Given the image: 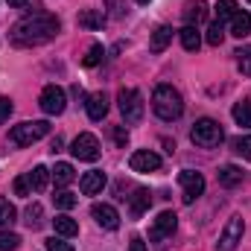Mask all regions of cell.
Here are the masks:
<instances>
[{
  "label": "cell",
  "instance_id": "6da1fadb",
  "mask_svg": "<svg viewBox=\"0 0 251 251\" xmlns=\"http://www.w3.org/2000/svg\"><path fill=\"white\" fill-rule=\"evenodd\" d=\"M62 24L56 15H47V12H38V15H29L24 21H18L12 26V41L18 47H38V44H47L59 35Z\"/></svg>",
  "mask_w": 251,
  "mask_h": 251
},
{
  "label": "cell",
  "instance_id": "7a4b0ae2",
  "mask_svg": "<svg viewBox=\"0 0 251 251\" xmlns=\"http://www.w3.org/2000/svg\"><path fill=\"white\" fill-rule=\"evenodd\" d=\"M152 111L164 123H173V120H178L184 114V100L173 85H158L155 94H152Z\"/></svg>",
  "mask_w": 251,
  "mask_h": 251
},
{
  "label": "cell",
  "instance_id": "3957f363",
  "mask_svg": "<svg viewBox=\"0 0 251 251\" xmlns=\"http://www.w3.org/2000/svg\"><path fill=\"white\" fill-rule=\"evenodd\" d=\"M222 137H225V131H222V126L216 123L213 117H201V120H196V126L190 128V140H193L196 146H201V149L219 146Z\"/></svg>",
  "mask_w": 251,
  "mask_h": 251
},
{
  "label": "cell",
  "instance_id": "277c9868",
  "mask_svg": "<svg viewBox=\"0 0 251 251\" xmlns=\"http://www.w3.org/2000/svg\"><path fill=\"white\" fill-rule=\"evenodd\" d=\"M50 134V123L47 120H32V123H21V126H12L9 131V140L15 146H32L35 140L47 137Z\"/></svg>",
  "mask_w": 251,
  "mask_h": 251
},
{
  "label": "cell",
  "instance_id": "5b68a950",
  "mask_svg": "<svg viewBox=\"0 0 251 251\" xmlns=\"http://www.w3.org/2000/svg\"><path fill=\"white\" fill-rule=\"evenodd\" d=\"M117 102H120V114L126 117V123H140L143 120V97H140V91L123 88L117 94Z\"/></svg>",
  "mask_w": 251,
  "mask_h": 251
},
{
  "label": "cell",
  "instance_id": "8992f818",
  "mask_svg": "<svg viewBox=\"0 0 251 251\" xmlns=\"http://www.w3.org/2000/svg\"><path fill=\"white\" fill-rule=\"evenodd\" d=\"M38 105H41V111L50 114V117L62 114L64 108H67V94H64V88H59V85H47V88L41 91V97H38Z\"/></svg>",
  "mask_w": 251,
  "mask_h": 251
},
{
  "label": "cell",
  "instance_id": "52a82bcc",
  "mask_svg": "<svg viewBox=\"0 0 251 251\" xmlns=\"http://www.w3.org/2000/svg\"><path fill=\"white\" fill-rule=\"evenodd\" d=\"M243 231H246L243 216H231L228 225H225V231H222V237H219V243H216V249L219 251H234L240 246V240H243Z\"/></svg>",
  "mask_w": 251,
  "mask_h": 251
},
{
  "label": "cell",
  "instance_id": "ba28073f",
  "mask_svg": "<svg viewBox=\"0 0 251 251\" xmlns=\"http://www.w3.org/2000/svg\"><path fill=\"white\" fill-rule=\"evenodd\" d=\"M70 152H73V158H79V161H97V158H100V140H97L91 131H85V134H79V137L70 143Z\"/></svg>",
  "mask_w": 251,
  "mask_h": 251
},
{
  "label": "cell",
  "instance_id": "9c48e42d",
  "mask_svg": "<svg viewBox=\"0 0 251 251\" xmlns=\"http://www.w3.org/2000/svg\"><path fill=\"white\" fill-rule=\"evenodd\" d=\"M176 225H178V216H176L173 210H164V213L155 219V225H152V231H149V240H152V243H161V240L173 237V234H176Z\"/></svg>",
  "mask_w": 251,
  "mask_h": 251
},
{
  "label": "cell",
  "instance_id": "30bf717a",
  "mask_svg": "<svg viewBox=\"0 0 251 251\" xmlns=\"http://www.w3.org/2000/svg\"><path fill=\"white\" fill-rule=\"evenodd\" d=\"M178 181H181V190H184V201L193 204L201 193H204V178H201V173H193V170H184L181 176H178Z\"/></svg>",
  "mask_w": 251,
  "mask_h": 251
},
{
  "label": "cell",
  "instance_id": "8fae6325",
  "mask_svg": "<svg viewBox=\"0 0 251 251\" xmlns=\"http://www.w3.org/2000/svg\"><path fill=\"white\" fill-rule=\"evenodd\" d=\"M91 216H94V219H97V225H100V228H105V231H117V228H120V213H117L111 204L97 201V204L91 207Z\"/></svg>",
  "mask_w": 251,
  "mask_h": 251
},
{
  "label": "cell",
  "instance_id": "7c38bea8",
  "mask_svg": "<svg viewBox=\"0 0 251 251\" xmlns=\"http://www.w3.org/2000/svg\"><path fill=\"white\" fill-rule=\"evenodd\" d=\"M128 167H131L134 173H155V170L161 167V158H158L155 152H149V149H137V152H131Z\"/></svg>",
  "mask_w": 251,
  "mask_h": 251
},
{
  "label": "cell",
  "instance_id": "4fadbf2b",
  "mask_svg": "<svg viewBox=\"0 0 251 251\" xmlns=\"http://www.w3.org/2000/svg\"><path fill=\"white\" fill-rule=\"evenodd\" d=\"M79 187H82L85 196H97V193H102V187H105V173H100V170L85 173L82 181H79Z\"/></svg>",
  "mask_w": 251,
  "mask_h": 251
},
{
  "label": "cell",
  "instance_id": "5bb4252c",
  "mask_svg": "<svg viewBox=\"0 0 251 251\" xmlns=\"http://www.w3.org/2000/svg\"><path fill=\"white\" fill-rule=\"evenodd\" d=\"M85 108H88V117H91L94 123H100V120L108 114V100H105V94H91L88 102H85Z\"/></svg>",
  "mask_w": 251,
  "mask_h": 251
},
{
  "label": "cell",
  "instance_id": "9a60e30c",
  "mask_svg": "<svg viewBox=\"0 0 251 251\" xmlns=\"http://www.w3.org/2000/svg\"><path fill=\"white\" fill-rule=\"evenodd\" d=\"M204 18H207V3H204V0H190L187 6H184V21H187V26H199Z\"/></svg>",
  "mask_w": 251,
  "mask_h": 251
},
{
  "label": "cell",
  "instance_id": "2e32d148",
  "mask_svg": "<svg viewBox=\"0 0 251 251\" xmlns=\"http://www.w3.org/2000/svg\"><path fill=\"white\" fill-rule=\"evenodd\" d=\"M170 41H173V26H158V29L152 32V41H149V50H152V53H164Z\"/></svg>",
  "mask_w": 251,
  "mask_h": 251
},
{
  "label": "cell",
  "instance_id": "e0dca14e",
  "mask_svg": "<svg viewBox=\"0 0 251 251\" xmlns=\"http://www.w3.org/2000/svg\"><path fill=\"white\" fill-rule=\"evenodd\" d=\"M219 184H222V187H237V184H243V170L234 167V164H225V167L219 170Z\"/></svg>",
  "mask_w": 251,
  "mask_h": 251
},
{
  "label": "cell",
  "instance_id": "ac0fdd59",
  "mask_svg": "<svg viewBox=\"0 0 251 251\" xmlns=\"http://www.w3.org/2000/svg\"><path fill=\"white\" fill-rule=\"evenodd\" d=\"M102 24H105V15L102 12H97V9L79 12V26H85V29H102Z\"/></svg>",
  "mask_w": 251,
  "mask_h": 251
},
{
  "label": "cell",
  "instance_id": "d6986e66",
  "mask_svg": "<svg viewBox=\"0 0 251 251\" xmlns=\"http://www.w3.org/2000/svg\"><path fill=\"white\" fill-rule=\"evenodd\" d=\"M249 32H251V15L249 12H237V15L231 18V35L246 38Z\"/></svg>",
  "mask_w": 251,
  "mask_h": 251
},
{
  "label": "cell",
  "instance_id": "ffe728a7",
  "mask_svg": "<svg viewBox=\"0 0 251 251\" xmlns=\"http://www.w3.org/2000/svg\"><path fill=\"white\" fill-rule=\"evenodd\" d=\"M53 228H56V234H59V237H64V240H67V237H76V234H79V225H76V222H73L70 216H64V213L53 219Z\"/></svg>",
  "mask_w": 251,
  "mask_h": 251
},
{
  "label": "cell",
  "instance_id": "44dd1931",
  "mask_svg": "<svg viewBox=\"0 0 251 251\" xmlns=\"http://www.w3.org/2000/svg\"><path fill=\"white\" fill-rule=\"evenodd\" d=\"M178 35H181V44H184V50H187V53H196V50L201 47V35H199V26H184Z\"/></svg>",
  "mask_w": 251,
  "mask_h": 251
},
{
  "label": "cell",
  "instance_id": "7402d4cb",
  "mask_svg": "<svg viewBox=\"0 0 251 251\" xmlns=\"http://www.w3.org/2000/svg\"><path fill=\"white\" fill-rule=\"evenodd\" d=\"M26 178H29V187L35 190V193H44L47 190V181H50V170L47 167H35Z\"/></svg>",
  "mask_w": 251,
  "mask_h": 251
},
{
  "label": "cell",
  "instance_id": "603a6c76",
  "mask_svg": "<svg viewBox=\"0 0 251 251\" xmlns=\"http://www.w3.org/2000/svg\"><path fill=\"white\" fill-rule=\"evenodd\" d=\"M24 216H26L24 222H26V225H29L32 231H38V228L44 225V207H41L38 201H32V204L26 207V213H24Z\"/></svg>",
  "mask_w": 251,
  "mask_h": 251
},
{
  "label": "cell",
  "instance_id": "cb8c5ba5",
  "mask_svg": "<svg viewBox=\"0 0 251 251\" xmlns=\"http://www.w3.org/2000/svg\"><path fill=\"white\" fill-rule=\"evenodd\" d=\"M50 176H53L56 187H67V184L76 178V173H73V167H70V164H56V170H53Z\"/></svg>",
  "mask_w": 251,
  "mask_h": 251
},
{
  "label": "cell",
  "instance_id": "d4e9b609",
  "mask_svg": "<svg viewBox=\"0 0 251 251\" xmlns=\"http://www.w3.org/2000/svg\"><path fill=\"white\" fill-rule=\"evenodd\" d=\"M149 204H152L149 190H134V196H131V213H134V216H140Z\"/></svg>",
  "mask_w": 251,
  "mask_h": 251
},
{
  "label": "cell",
  "instance_id": "484cf974",
  "mask_svg": "<svg viewBox=\"0 0 251 251\" xmlns=\"http://www.w3.org/2000/svg\"><path fill=\"white\" fill-rule=\"evenodd\" d=\"M213 9H216V21H219V24H222V21H231V18L240 12V9H237V0H219Z\"/></svg>",
  "mask_w": 251,
  "mask_h": 251
},
{
  "label": "cell",
  "instance_id": "4316f807",
  "mask_svg": "<svg viewBox=\"0 0 251 251\" xmlns=\"http://www.w3.org/2000/svg\"><path fill=\"white\" fill-rule=\"evenodd\" d=\"M102 59H105V47H102V44H91L88 53L82 56V64H85V67H97Z\"/></svg>",
  "mask_w": 251,
  "mask_h": 251
},
{
  "label": "cell",
  "instance_id": "83f0119b",
  "mask_svg": "<svg viewBox=\"0 0 251 251\" xmlns=\"http://www.w3.org/2000/svg\"><path fill=\"white\" fill-rule=\"evenodd\" d=\"M15 219H18L15 204H9V199H3V196H0V228H9Z\"/></svg>",
  "mask_w": 251,
  "mask_h": 251
},
{
  "label": "cell",
  "instance_id": "f1b7e54d",
  "mask_svg": "<svg viewBox=\"0 0 251 251\" xmlns=\"http://www.w3.org/2000/svg\"><path fill=\"white\" fill-rule=\"evenodd\" d=\"M234 120L240 126H246V128H251V100H243V102L234 105Z\"/></svg>",
  "mask_w": 251,
  "mask_h": 251
},
{
  "label": "cell",
  "instance_id": "f546056e",
  "mask_svg": "<svg viewBox=\"0 0 251 251\" xmlns=\"http://www.w3.org/2000/svg\"><path fill=\"white\" fill-rule=\"evenodd\" d=\"M222 41H225V29H222L219 21H213V24L207 26V44H210V47H219Z\"/></svg>",
  "mask_w": 251,
  "mask_h": 251
},
{
  "label": "cell",
  "instance_id": "4dcf8cb0",
  "mask_svg": "<svg viewBox=\"0 0 251 251\" xmlns=\"http://www.w3.org/2000/svg\"><path fill=\"white\" fill-rule=\"evenodd\" d=\"M21 246V237L12 231H0V251H15Z\"/></svg>",
  "mask_w": 251,
  "mask_h": 251
},
{
  "label": "cell",
  "instance_id": "1f68e13d",
  "mask_svg": "<svg viewBox=\"0 0 251 251\" xmlns=\"http://www.w3.org/2000/svg\"><path fill=\"white\" fill-rule=\"evenodd\" d=\"M237 67H240L243 76H251V47H243L237 53Z\"/></svg>",
  "mask_w": 251,
  "mask_h": 251
},
{
  "label": "cell",
  "instance_id": "d6a6232c",
  "mask_svg": "<svg viewBox=\"0 0 251 251\" xmlns=\"http://www.w3.org/2000/svg\"><path fill=\"white\" fill-rule=\"evenodd\" d=\"M53 199H56V207H62V210H70V207L76 204V196H73V193H67V190L56 193Z\"/></svg>",
  "mask_w": 251,
  "mask_h": 251
},
{
  "label": "cell",
  "instance_id": "836d02e7",
  "mask_svg": "<svg viewBox=\"0 0 251 251\" xmlns=\"http://www.w3.org/2000/svg\"><path fill=\"white\" fill-rule=\"evenodd\" d=\"M234 152L243 155L246 161H251V137H237L234 140Z\"/></svg>",
  "mask_w": 251,
  "mask_h": 251
},
{
  "label": "cell",
  "instance_id": "e575fe53",
  "mask_svg": "<svg viewBox=\"0 0 251 251\" xmlns=\"http://www.w3.org/2000/svg\"><path fill=\"white\" fill-rule=\"evenodd\" d=\"M44 246H47V251H76L70 243H64L62 237H50V240H44Z\"/></svg>",
  "mask_w": 251,
  "mask_h": 251
},
{
  "label": "cell",
  "instance_id": "d590c367",
  "mask_svg": "<svg viewBox=\"0 0 251 251\" xmlns=\"http://www.w3.org/2000/svg\"><path fill=\"white\" fill-rule=\"evenodd\" d=\"M105 6H108L111 18H123V15H126V3H123V0H105Z\"/></svg>",
  "mask_w": 251,
  "mask_h": 251
},
{
  "label": "cell",
  "instance_id": "8d00e7d4",
  "mask_svg": "<svg viewBox=\"0 0 251 251\" xmlns=\"http://www.w3.org/2000/svg\"><path fill=\"white\" fill-rule=\"evenodd\" d=\"M32 187H29V178L26 176H21V178H15V196H29Z\"/></svg>",
  "mask_w": 251,
  "mask_h": 251
},
{
  "label": "cell",
  "instance_id": "74e56055",
  "mask_svg": "<svg viewBox=\"0 0 251 251\" xmlns=\"http://www.w3.org/2000/svg\"><path fill=\"white\" fill-rule=\"evenodd\" d=\"M114 140H117V146H126V143H128V131H126V126H117V128H114Z\"/></svg>",
  "mask_w": 251,
  "mask_h": 251
},
{
  "label": "cell",
  "instance_id": "f35d334b",
  "mask_svg": "<svg viewBox=\"0 0 251 251\" xmlns=\"http://www.w3.org/2000/svg\"><path fill=\"white\" fill-rule=\"evenodd\" d=\"M9 114H12V100L3 97V100H0V120H6Z\"/></svg>",
  "mask_w": 251,
  "mask_h": 251
},
{
  "label": "cell",
  "instance_id": "ab89813d",
  "mask_svg": "<svg viewBox=\"0 0 251 251\" xmlns=\"http://www.w3.org/2000/svg\"><path fill=\"white\" fill-rule=\"evenodd\" d=\"M128 251H146V243H143L140 237H134V240H131V246H128Z\"/></svg>",
  "mask_w": 251,
  "mask_h": 251
},
{
  "label": "cell",
  "instance_id": "60d3db41",
  "mask_svg": "<svg viewBox=\"0 0 251 251\" xmlns=\"http://www.w3.org/2000/svg\"><path fill=\"white\" fill-rule=\"evenodd\" d=\"M6 3H9V6H15V9H24L29 0H6Z\"/></svg>",
  "mask_w": 251,
  "mask_h": 251
},
{
  "label": "cell",
  "instance_id": "b9f144b4",
  "mask_svg": "<svg viewBox=\"0 0 251 251\" xmlns=\"http://www.w3.org/2000/svg\"><path fill=\"white\" fill-rule=\"evenodd\" d=\"M134 3H140V6H146V3H149V0H134Z\"/></svg>",
  "mask_w": 251,
  "mask_h": 251
},
{
  "label": "cell",
  "instance_id": "7bdbcfd3",
  "mask_svg": "<svg viewBox=\"0 0 251 251\" xmlns=\"http://www.w3.org/2000/svg\"><path fill=\"white\" fill-rule=\"evenodd\" d=\"M249 3H251V0H249Z\"/></svg>",
  "mask_w": 251,
  "mask_h": 251
}]
</instances>
